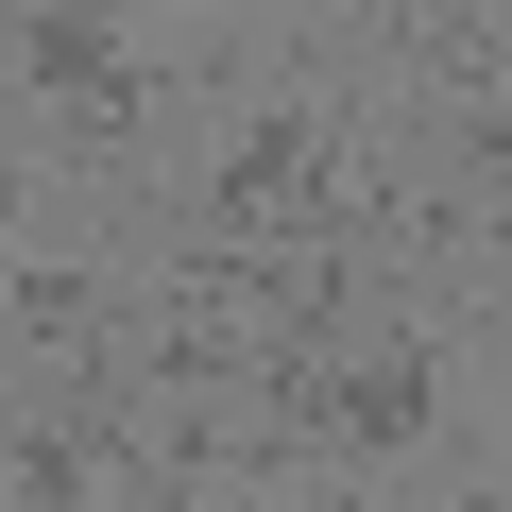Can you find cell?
I'll return each mask as SVG.
<instances>
[{
  "label": "cell",
  "instance_id": "5",
  "mask_svg": "<svg viewBox=\"0 0 512 512\" xmlns=\"http://www.w3.org/2000/svg\"><path fill=\"white\" fill-rule=\"evenodd\" d=\"M444 18H461V35H478V18H512V0H444Z\"/></svg>",
  "mask_w": 512,
  "mask_h": 512
},
{
  "label": "cell",
  "instance_id": "1",
  "mask_svg": "<svg viewBox=\"0 0 512 512\" xmlns=\"http://www.w3.org/2000/svg\"><path fill=\"white\" fill-rule=\"evenodd\" d=\"M359 205V120L342 103H256L205 154V239H342Z\"/></svg>",
  "mask_w": 512,
  "mask_h": 512
},
{
  "label": "cell",
  "instance_id": "3",
  "mask_svg": "<svg viewBox=\"0 0 512 512\" xmlns=\"http://www.w3.org/2000/svg\"><path fill=\"white\" fill-rule=\"evenodd\" d=\"M18 86H35L52 120H120V103H137V52H120L103 0H35V18H18Z\"/></svg>",
  "mask_w": 512,
  "mask_h": 512
},
{
  "label": "cell",
  "instance_id": "4",
  "mask_svg": "<svg viewBox=\"0 0 512 512\" xmlns=\"http://www.w3.org/2000/svg\"><path fill=\"white\" fill-rule=\"evenodd\" d=\"M86 308H103V291H86V274H52V256L18 274V342H35V359H52V342H86Z\"/></svg>",
  "mask_w": 512,
  "mask_h": 512
},
{
  "label": "cell",
  "instance_id": "6",
  "mask_svg": "<svg viewBox=\"0 0 512 512\" xmlns=\"http://www.w3.org/2000/svg\"><path fill=\"white\" fill-rule=\"evenodd\" d=\"M478 154H512V137H478Z\"/></svg>",
  "mask_w": 512,
  "mask_h": 512
},
{
  "label": "cell",
  "instance_id": "2",
  "mask_svg": "<svg viewBox=\"0 0 512 512\" xmlns=\"http://www.w3.org/2000/svg\"><path fill=\"white\" fill-rule=\"evenodd\" d=\"M274 410H291V444H342V461H410L427 427H444V359L427 342H359V359H274Z\"/></svg>",
  "mask_w": 512,
  "mask_h": 512
}]
</instances>
